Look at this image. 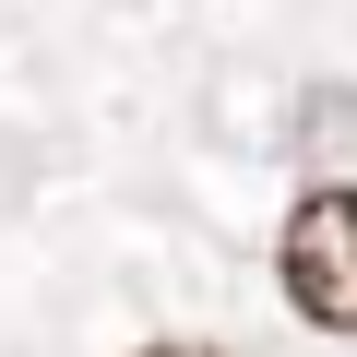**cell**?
Returning <instances> with one entry per match:
<instances>
[{"label":"cell","instance_id":"obj_1","mask_svg":"<svg viewBox=\"0 0 357 357\" xmlns=\"http://www.w3.org/2000/svg\"><path fill=\"white\" fill-rule=\"evenodd\" d=\"M274 286L310 333H357V178H333V191H310L274 238Z\"/></svg>","mask_w":357,"mask_h":357},{"label":"cell","instance_id":"obj_2","mask_svg":"<svg viewBox=\"0 0 357 357\" xmlns=\"http://www.w3.org/2000/svg\"><path fill=\"white\" fill-rule=\"evenodd\" d=\"M131 357H227L215 333H155V345H131Z\"/></svg>","mask_w":357,"mask_h":357}]
</instances>
